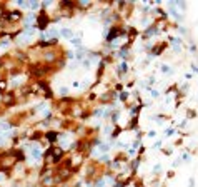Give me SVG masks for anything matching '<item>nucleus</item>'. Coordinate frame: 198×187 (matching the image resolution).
Returning <instances> with one entry per match:
<instances>
[{
  "instance_id": "obj_1",
  "label": "nucleus",
  "mask_w": 198,
  "mask_h": 187,
  "mask_svg": "<svg viewBox=\"0 0 198 187\" xmlns=\"http://www.w3.org/2000/svg\"><path fill=\"white\" fill-rule=\"evenodd\" d=\"M35 37H37V29L28 27V29H25L19 35V44H28V42H32Z\"/></svg>"
},
{
  "instance_id": "obj_2",
  "label": "nucleus",
  "mask_w": 198,
  "mask_h": 187,
  "mask_svg": "<svg viewBox=\"0 0 198 187\" xmlns=\"http://www.w3.org/2000/svg\"><path fill=\"white\" fill-rule=\"evenodd\" d=\"M28 150V159H33V160H40L42 157V147L38 144H32L30 147H27Z\"/></svg>"
},
{
  "instance_id": "obj_3",
  "label": "nucleus",
  "mask_w": 198,
  "mask_h": 187,
  "mask_svg": "<svg viewBox=\"0 0 198 187\" xmlns=\"http://www.w3.org/2000/svg\"><path fill=\"white\" fill-rule=\"evenodd\" d=\"M58 35L62 38H68V40H72V38H73V30L68 29V27H63V29L58 32Z\"/></svg>"
},
{
  "instance_id": "obj_4",
  "label": "nucleus",
  "mask_w": 198,
  "mask_h": 187,
  "mask_svg": "<svg viewBox=\"0 0 198 187\" xmlns=\"http://www.w3.org/2000/svg\"><path fill=\"white\" fill-rule=\"evenodd\" d=\"M0 132H3V134H7V132H12V127H10L9 122H5V120H0Z\"/></svg>"
},
{
  "instance_id": "obj_5",
  "label": "nucleus",
  "mask_w": 198,
  "mask_h": 187,
  "mask_svg": "<svg viewBox=\"0 0 198 187\" xmlns=\"http://www.w3.org/2000/svg\"><path fill=\"white\" fill-rule=\"evenodd\" d=\"M57 34H58V30H57L55 27H50V29H48L47 32H45V38H48V40H52V38H54Z\"/></svg>"
},
{
  "instance_id": "obj_6",
  "label": "nucleus",
  "mask_w": 198,
  "mask_h": 187,
  "mask_svg": "<svg viewBox=\"0 0 198 187\" xmlns=\"http://www.w3.org/2000/svg\"><path fill=\"white\" fill-rule=\"evenodd\" d=\"M23 75H17V77H13L12 79V82H10V87H17V85H20V84L23 82Z\"/></svg>"
},
{
  "instance_id": "obj_7",
  "label": "nucleus",
  "mask_w": 198,
  "mask_h": 187,
  "mask_svg": "<svg viewBox=\"0 0 198 187\" xmlns=\"http://www.w3.org/2000/svg\"><path fill=\"white\" fill-rule=\"evenodd\" d=\"M58 140H60V144H62V147H68V142H70V137L68 135H60L58 137Z\"/></svg>"
},
{
  "instance_id": "obj_8",
  "label": "nucleus",
  "mask_w": 198,
  "mask_h": 187,
  "mask_svg": "<svg viewBox=\"0 0 198 187\" xmlns=\"http://www.w3.org/2000/svg\"><path fill=\"white\" fill-rule=\"evenodd\" d=\"M9 47H10V40H9V38H3L2 44H0V54H2L3 50H7Z\"/></svg>"
},
{
  "instance_id": "obj_9",
  "label": "nucleus",
  "mask_w": 198,
  "mask_h": 187,
  "mask_svg": "<svg viewBox=\"0 0 198 187\" xmlns=\"http://www.w3.org/2000/svg\"><path fill=\"white\" fill-rule=\"evenodd\" d=\"M70 42H72V45H75V47H82V40H80L78 37H73Z\"/></svg>"
},
{
  "instance_id": "obj_10",
  "label": "nucleus",
  "mask_w": 198,
  "mask_h": 187,
  "mask_svg": "<svg viewBox=\"0 0 198 187\" xmlns=\"http://www.w3.org/2000/svg\"><path fill=\"white\" fill-rule=\"evenodd\" d=\"M38 7H40L38 2H28V9L30 10H38Z\"/></svg>"
},
{
  "instance_id": "obj_11",
  "label": "nucleus",
  "mask_w": 198,
  "mask_h": 187,
  "mask_svg": "<svg viewBox=\"0 0 198 187\" xmlns=\"http://www.w3.org/2000/svg\"><path fill=\"white\" fill-rule=\"evenodd\" d=\"M33 20H35V15H30V17H27V19H25V25H27V29L30 27V23L33 22Z\"/></svg>"
},
{
  "instance_id": "obj_12",
  "label": "nucleus",
  "mask_w": 198,
  "mask_h": 187,
  "mask_svg": "<svg viewBox=\"0 0 198 187\" xmlns=\"http://www.w3.org/2000/svg\"><path fill=\"white\" fill-rule=\"evenodd\" d=\"M58 94H60V95H67V94H68V89H67V87H60V89H58Z\"/></svg>"
},
{
  "instance_id": "obj_13",
  "label": "nucleus",
  "mask_w": 198,
  "mask_h": 187,
  "mask_svg": "<svg viewBox=\"0 0 198 187\" xmlns=\"http://www.w3.org/2000/svg\"><path fill=\"white\" fill-rule=\"evenodd\" d=\"M98 150H100V152H107L108 146H107V144H102V146H98Z\"/></svg>"
},
{
  "instance_id": "obj_14",
  "label": "nucleus",
  "mask_w": 198,
  "mask_h": 187,
  "mask_svg": "<svg viewBox=\"0 0 198 187\" xmlns=\"http://www.w3.org/2000/svg\"><path fill=\"white\" fill-rule=\"evenodd\" d=\"M17 5H19L20 9H28V2H17Z\"/></svg>"
},
{
  "instance_id": "obj_15",
  "label": "nucleus",
  "mask_w": 198,
  "mask_h": 187,
  "mask_svg": "<svg viewBox=\"0 0 198 187\" xmlns=\"http://www.w3.org/2000/svg\"><path fill=\"white\" fill-rule=\"evenodd\" d=\"M157 135V132H155V130H150V132H148V137H155Z\"/></svg>"
},
{
  "instance_id": "obj_16",
  "label": "nucleus",
  "mask_w": 198,
  "mask_h": 187,
  "mask_svg": "<svg viewBox=\"0 0 198 187\" xmlns=\"http://www.w3.org/2000/svg\"><path fill=\"white\" fill-rule=\"evenodd\" d=\"M151 97H158V90H151Z\"/></svg>"
},
{
  "instance_id": "obj_17",
  "label": "nucleus",
  "mask_w": 198,
  "mask_h": 187,
  "mask_svg": "<svg viewBox=\"0 0 198 187\" xmlns=\"http://www.w3.org/2000/svg\"><path fill=\"white\" fill-rule=\"evenodd\" d=\"M188 184H190V187H193V185H195V181H193V179H190Z\"/></svg>"
},
{
  "instance_id": "obj_18",
  "label": "nucleus",
  "mask_w": 198,
  "mask_h": 187,
  "mask_svg": "<svg viewBox=\"0 0 198 187\" xmlns=\"http://www.w3.org/2000/svg\"><path fill=\"white\" fill-rule=\"evenodd\" d=\"M3 181H5V175H3V174H0V184H2Z\"/></svg>"
}]
</instances>
